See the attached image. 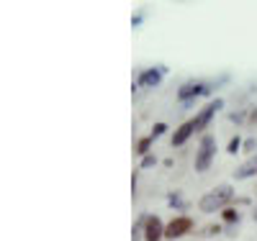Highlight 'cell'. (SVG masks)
I'll return each mask as SVG.
<instances>
[{"label":"cell","instance_id":"5bb4252c","mask_svg":"<svg viewBox=\"0 0 257 241\" xmlns=\"http://www.w3.org/2000/svg\"><path fill=\"white\" fill-rule=\"evenodd\" d=\"M165 128H167V126H165V123H157V126H155V131H152V136H155V139H157V136H160V134H165Z\"/></svg>","mask_w":257,"mask_h":241},{"label":"cell","instance_id":"7a4b0ae2","mask_svg":"<svg viewBox=\"0 0 257 241\" xmlns=\"http://www.w3.org/2000/svg\"><path fill=\"white\" fill-rule=\"evenodd\" d=\"M213 157H216V139H213L211 134H206L198 144V151H196V169L198 172H206L213 162Z\"/></svg>","mask_w":257,"mask_h":241},{"label":"cell","instance_id":"8992f818","mask_svg":"<svg viewBox=\"0 0 257 241\" xmlns=\"http://www.w3.org/2000/svg\"><path fill=\"white\" fill-rule=\"evenodd\" d=\"M165 238V223L157 215H147L144 223V241H162Z\"/></svg>","mask_w":257,"mask_h":241},{"label":"cell","instance_id":"4fadbf2b","mask_svg":"<svg viewBox=\"0 0 257 241\" xmlns=\"http://www.w3.org/2000/svg\"><path fill=\"white\" fill-rule=\"evenodd\" d=\"M170 205H173V208H175V205H178V208H185V203L178 198V192H173V195H170Z\"/></svg>","mask_w":257,"mask_h":241},{"label":"cell","instance_id":"9a60e30c","mask_svg":"<svg viewBox=\"0 0 257 241\" xmlns=\"http://www.w3.org/2000/svg\"><path fill=\"white\" fill-rule=\"evenodd\" d=\"M155 162H157V159H155V157H149V154H147V157H144V159H142V167H144V169H147V167H152V164H155Z\"/></svg>","mask_w":257,"mask_h":241},{"label":"cell","instance_id":"6da1fadb","mask_svg":"<svg viewBox=\"0 0 257 241\" xmlns=\"http://www.w3.org/2000/svg\"><path fill=\"white\" fill-rule=\"evenodd\" d=\"M231 200H234V190H231V185H219V187L208 190L203 198L198 200V208H201L203 213H216V210H224Z\"/></svg>","mask_w":257,"mask_h":241},{"label":"cell","instance_id":"3957f363","mask_svg":"<svg viewBox=\"0 0 257 241\" xmlns=\"http://www.w3.org/2000/svg\"><path fill=\"white\" fill-rule=\"evenodd\" d=\"M208 87H211V85L203 82V80H190V82H185L180 90H178V100H180V103H188V100L198 98V95H206Z\"/></svg>","mask_w":257,"mask_h":241},{"label":"cell","instance_id":"5b68a950","mask_svg":"<svg viewBox=\"0 0 257 241\" xmlns=\"http://www.w3.org/2000/svg\"><path fill=\"white\" fill-rule=\"evenodd\" d=\"M221 108H224V100L221 98H216V100H211L206 108H203V111L196 116V118H193V123H196V131H203L208 123H211V118L213 116H216L219 111H221Z\"/></svg>","mask_w":257,"mask_h":241},{"label":"cell","instance_id":"9c48e42d","mask_svg":"<svg viewBox=\"0 0 257 241\" xmlns=\"http://www.w3.org/2000/svg\"><path fill=\"white\" fill-rule=\"evenodd\" d=\"M252 174H257V157H252L249 162L237 167V180H247V177H252Z\"/></svg>","mask_w":257,"mask_h":241},{"label":"cell","instance_id":"277c9868","mask_svg":"<svg viewBox=\"0 0 257 241\" xmlns=\"http://www.w3.org/2000/svg\"><path fill=\"white\" fill-rule=\"evenodd\" d=\"M193 228V221L188 215H175L173 221H170L167 226H165V238H180V236H185L188 231Z\"/></svg>","mask_w":257,"mask_h":241},{"label":"cell","instance_id":"2e32d148","mask_svg":"<svg viewBox=\"0 0 257 241\" xmlns=\"http://www.w3.org/2000/svg\"><path fill=\"white\" fill-rule=\"evenodd\" d=\"M252 149H254V139H249V141L244 144V151H252Z\"/></svg>","mask_w":257,"mask_h":241},{"label":"cell","instance_id":"7c38bea8","mask_svg":"<svg viewBox=\"0 0 257 241\" xmlns=\"http://www.w3.org/2000/svg\"><path fill=\"white\" fill-rule=\"evenodd\" d=\"M239 146H242L239 136H234V139L229 141V146H226V149H229V154H237V151H239Z\"/></svg>","mask_w":257,"mask_h":241},{"label":"cell","instance_id":"ba28073f","mask_svg":"<svg viewBox=\"0 0 257 241\" xmlns=\"http://www.w3.org/2000/svg\"><path fill=\"white\" fill-rule=\"evenodd\" d=\"M193 134H196V123H193V121H185L183 126L175 128V134H173V139H170V141H173V146H183Z\"/></svg>","mask_w":257,"mask_h":241},{"label":"cell","instance_id":"8fae6325","mask_svg":"<svg viewBox=\"0 0 257 241\" xmlns=\"http://www.w3.org/2000/svg\"><path fill=\"white\" fill-rule=\"evenodd\" d=\"M224 221H226V223H237V221H239V210L224 208Z\"/></svg>","mask_w":257,"mask_h":241},{"label":"cell","instance_id":"30bf717a","mask_svg":"<svg viewBox=\"0 0 257 241\" xmlns=\"http://www.w3.org/2000/svg\"><path fill=\"white\" fill-rule=\"evenodd\" d=\"M155 141V136L149 134V136H144V139H139L137 141V154H142V157H147V151H149V144Z\"/></svg>","mask_w":257,"mask_h":241},{"label":"cell","instance_id":"52a82bcc","mask_svg":"<svg viewBox=\"0 0 257 241\" xmlns=\"http://www.w3.org/2000/svg\"><path fill=\"white\" fill-rule=\"evenodd\" d=\"M162 75H165V67H152V70H144V72L139 75L137 85H139V87H155V85H160Z\"/></svg>","mask_w":257,"mask_h":241}]
</instances>
